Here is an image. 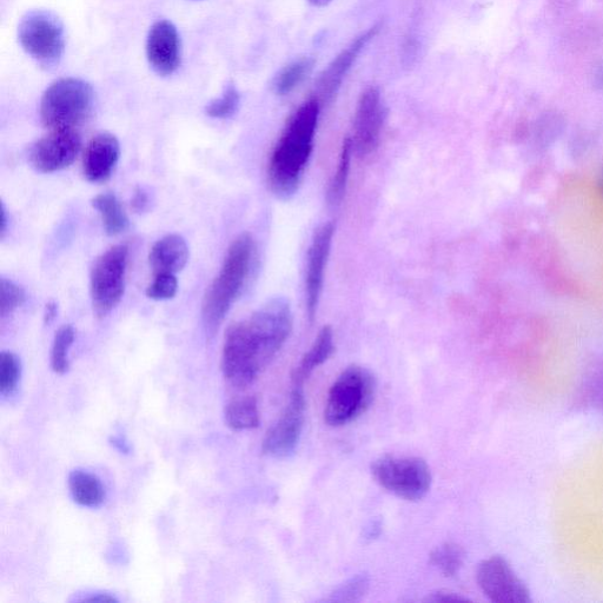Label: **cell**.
Instances as JSON below:
<instances>
[{
  "label": "cell",
  "mask_w": 603,
  "mask_h": 603,
  "mask_svg": "<svg viewBox=\"0 0 603 603\" xmlns=\"http://www.w3.org/2000/svg\"><path fill=\"white\" fill-rule=\"evenodd\" d=\"M293 311L283 297L268 301L248 318L231 324L225 334L222 371L237 388L250 386L287 342Z\"/></svg>",
  "instance_id": "6da1fadb"
},
{
  "label": "cell",
  "mask_w": 603,
  "mask_h": 603,
  "mask_svg": "<svg viewBox=\"0 0 603 603\" xmlns=\"http://www.w3.org/2000/svg\"><path fill=\"white\" fill-rule=\"evenodd\" d=\"M321 106L316 97L304 102L289 118L271 154L268 167L269 187L281 200H289L300 187L304 171L313 154Z\"/></svg>",
  "instance_id": "7a4b0ae2"
},
{
  "label": "cell",
  "mask_w": 603,
  "mask_h": 603,
  "mask_svg": "<svg viewBox=\"0 0 603 603\" xmlns=\"http://www.w3.org/2000/svg\"><path fill=\"white\" fill-rule=\"evenodd\" d=\"M255 254V243L244 233L231 243L227 256L214 282L207 290L202 304V317L209 333H215L225 316L240 297L250 275Z\"/></svg>",
  "instance_id": "3957f363"
},
{
  "label": "cell",
  "mask_w": 603,
  "mask_h": 603,
  "mask_svg": "<svg viewBox=\"0 0 603 603\" xmlns=\"http://www.w3.org/2000/svg\"><path fill=\"white\" fill-rule=\"evenodd\" d=\"M95 106L91 85L77 78H63L44 92L41 118L51 130H75L88 121Z\"/></svg>",
  "instance_id": "277c9868"
},
{
  "label": "cell",
  "mask_w": 603,
  "mask_h": 603,
  "mask_svg": "<svg viewBox=\"0 0 603 603\" xmlns=\"http://www.w3.org/2000/svg\"><path fill=\"white\" fill-rule=\"evenodd\" d=\"M375 393L376 380L368 369L347 368L329 390L324 420L331 427L346 426L367 412Z\"/></svg>",
  "instance_id": "5b68a950"
},
{
  "label": "cell",
  "mask_w": 603,
  "mask_h": 603,
  "mask_svg": "<svg viewBox=\"0 0 603 603\" xmlns=\"http://www.w3.org/2000/svg\"><path fill=\"white\" fill-rule=\"evenodd\" d=\"M371 475L382 488L407 501L426 498L433 482L427 462L420 457H380L371 465Z\"/></svg>",
  "instance_id": "8992f818"
},
{
  "label": "cell",
  "mask_w": 603,
  "mask_h": 603,
  "mask_svg": "<svg viewBox=\"0 0 603 603\" xmlns=\"http://www.w3.org/2000/svg\"><path fill=\"white\" fill-rule=\"evenodd\" d=\"M129 249L115 245L97 258L91 270L92 307L98 317H105L121 302L125 290Z\"/></svg>",
  "instance_id": "52a82bcc"
},
{
  "label": "cell",
  "mask_w": 603,
  "mask_h": 603,
  "mask_svg": "<svg viewBox=\"0 0 603 603\" xmlns=\"http://www.w3.org/2000/svg\"><path fill=\"white\" fill-rule=\"evenodd\" d=\"M19 43L39 64H58L65 49V35L61 21L49 11H31L18 28Z\"/></svg>",
  "instance_id": "ba28073f"
},
{
  "label": "cell",
  "mask_w": 603,
  "mask_h": 603,
  "mask_svg": "<svg viewBox=\"0 0 603 603\" xmlns=\"http://www.w3.org/2000/svg\"><path fill=\"white\" fill-rule=\"evenodd\" d=\"M306 407L304 386L293 384L288 406L264 437L263 454L275 459H287L296 452L303 432Z\"/></svg>",
  "instance_id": "9c48e42d"
},
{
  "label": "cell",
  "mask_w": 603,
  "mask_h": 603,
  "mask_svg": "<svg viewBox=\"0 0 603 603\" xmlns=\"http://www.w3.org/2000/svg\"><path fill=\"white\" fill-rule=\"evenodd\" d=\"M386 118L387 108L381 91L370 86L357 102L353 135L349 137L355 155L366 157L377 148Z\"/></svg>",
  "instance_id": "30bf717a"
},
{
  "label": "cell",
  "mask_w": 603,
  "mask_h": 603,
  "mask_svg": "<svg viewBox=\"0 0 603 603\" xmlns=\"http://www.w3.org/2000/svg\"><path fill=\"white\" fill-rule=\"evenodd\" d=\"M476 580L483 594L494 603H530L532 596L526 583L501 556L480 563Z\"/></svg>",
  "instance_id": "8fae6325"
},
{
  "label": "cell",
  "mask_w": 603,
  "mask_h": 603,
  "mask_svg": "<svg viewBox=\"0 0 603 603\" xmlns=\"http://www.w3.org/2000/svg\"><path fill=\"white\" fill-rule=\"evenodd\" d=\"M81 147V137L76 130H52L32 145L30 163L43 174L61 171L75 162Z\"/></svg>",
  "instance_id": "7c38bea8"
},
{
  "label": "cell",
  "mask_w": 603,
  "mask_h": 603,
  "mask_svg": "<svg viewBox=\"0 0 603 603\" xmlns=\"http://www.w3.org/2000/svg\"><path fill=\"white\" fill-rule=\"evenodd\" d=\"M335 224L328 222L321 225L314 233L308 249L306 277V306L310 321H314L318 304H320L327 264L333 247Z\"/></svg>",
  "instance_id": "4fadbf2b"
},
{
  "label": "cell",
  "mask_w": 603,
  "mask_h": 603,
  "mask_svg": "<svg viewBox=\"0 0 603 603\" xmlns=\"http://www.w3.org/2000/svg\"><path fill=\"white\" fill-rule=\"evenodd\" d=\"M382 29V24L371 26L366 32L361 33L355 41L351 42L346 49L342 50L337 55L333 62L328 65V68L318 77L314 97L322 104H328L333 101L337 92L341 89L344 78L347 77L353 65L359 59L362 51L366 46L379 35Z\"/></svg>",
  "instance_id": "5bb4252c"
},
{
  "label": "cell",
  "mask_w": 603,
  "mask_h": 603,
  "mask_svg": "<svg viewBox=\"0 0 603 603\" xmlns=\"http://www.w3.org/2000/svg\"><path fill=\"white\" fill-rule=\"evenodd\" d=\"M149 63L158 75L174 74L181 64V41L175 25L159 21L152 25L147 43Z\"/></svg>",
  "instance_id": "9a60e30c"
},
{
  "label": "cell",
  "mask_w": 603,
  "mask_h": 603,
  "mask_svg": "<svg viewBox=\"0 0 603 603\" xmlns=\"http://www.w3.org/2000/svg\"><path fill=\"white\" fill-rule=\"evenodd\" d=\"M119 156H121V145L116 136L103 132L92 138L86 147L83 159L86 180L91 183L108 181L115 171Z\"/></svg>",
  "instance_id": "2e32d148"
},
{
  "label": "cell",
  "mask_w": 603,
  "mask_h": 603,
  "mask_svg": "<svg viewBox=\"0 0 603 603\" xmlns=\"http://www.w3.org/2000/svg\"><path fill=\"white\" fill-rule=\"evenodd\" d=\"M189 261V247L180 235H168L155 243L149 256L150 267L157 274L180 273Z\"/></svg>",
  "instance_id": "e0dca14e"
},
{
  "label": "cell",
  "mask_w": 603,
  "mask_h": 603,
  "mask_svg": "<svg viewBox=\"0 0 603 603\" xmlns=\"http://www.w3.org/2000/svg\"><path fill=\"white\" fill-rule=\"evenodd\" d=\"M334 350L335 343L333 329L324 327L320 331V334L317 335L313 346H311L307 353L304 354L301 362L298 363V366L294 369L293 375H291V382L304 386V383H306L310 375L330 359Z\"/></svg>",
  "instance_id": "ac0fdd59"
},
{
  "label": "cell",
  "mask_w": 603,
  "mask_h": 603,
  "mask_svg": "<svg viewBox=\"0 0 603 603\" xmlns=\"http://www.w3.org/2000/svg\"><path fill=\"white\" fill-rule=\"evenodd\" d=\"M69 489L77 505L97 508L103 505L105 489L101 479L84 469H75L69 474Z\"/></svg>",
  "instance_id": "d6986e66"
},
{
  "label": "cell",
  "mask_w": 603,
  "mask_h": 603,
  "mask_svg": "<svg viewBox=\"0 0 603 603\" xmlns=\"http://www.w3.org/2000/svg\"><path fill=\"white\" fill-rule=\"evenodd\" d=\"M92 207L102 216L105 233L109 236H117L129 228V218L118 198L111 192L96 196L92 200Z\"/></svg>",
  "instance_id": "ffe728a7"
},
{
  "label": "cell",
  "mask_w": 603,
  "mask_h": 603,
  "mask_svg": "<svg viewBox=\"0 0 603 603\" xmlns=\"http://www.w3.org/2000/svg\"><path fill=\"white\" fill-rule=\"evenodd\" d=\"M225 423L235 432L251 430L260 426V409L255 397H243L231 401L225 408Z\"/></svg>",
  "instance_id": "44dd1931"
},
{
  "label": "cell",
  "mask_w": 603,
  "mask_h": 603,
  "mask_svg": "<svg viewBox=\"0 0 603 603\" xmlns=\"http://www.w3.org/2000/svg\"><path fill=\"white\" fill-rule=\"evenodd\" d=\"M315 66L313 58H301L282 69L273 81V90L278 96L289 95L311 75Z\"/></svg>",
  "instance_id": "7402d4cb"
},
{
  "label": "cell",
  "mask_w": 603,
  "mask_h": 603,
  "mask_svg": "<svg viewBox=\"0 0 603 603\" xmlns=\"http://www.w3.org/2000/svg\"><path fill=\"white\" fill-rule=\"evenodd\" d=\"M465 559L466 553L463 548L453 542L437 546L429 556L430 563L447 578H453L459 574Z\"/></svg>",
  "instance_id": "603a6c76"
},
{
  "label": "cell",
  "mask_w": 603,
  "mask_h": 603,
  "mask_svg": "<svg viewBox=\"0 0 603 603\" xmlns=\"http://www.w3.org/2000/svg\"><path fill=\"white\" fill-rule=\"evenodd\" d=\"M353 155L354 152L353 148H351L350 138L347 137L343 141L339 165H337L333 180L329 184L327 200L333 207L340 205L344 195H346L351 156Z\"/></svg>",
  "instance_id": "cb8c5ba5"
},
{
  "label": "cell",
  "mask_w": 603,
  "mask_h": 603,
  "mask_svg": "<svg viewBox=\"0 0 603 603\" xmlns=\"http://www.w3.org/2000/svg\"><path fill=\"white\" fill-rule=\"evenodd\" d=\"M75 341V329L63 326L56 333L51 349V368L57 374H65L69 370V350Z\"/></svg>",
  "instance_id": "d4e9b609"
},
{
  "label": "cell",
  "mask_w": 603,
  "mask_h": 603,
  "mask_svg": "<svg viewBox=\"0 0 603 603\" xmlns=\"http://www.w3.org/2000/svg\"><path fill=\"white\" fill-rule=\"evenodd\" d=\"M581 389L582 400L587 406L603 413V361L588 370Z\"/></svg>",
  "instance_id": "484cf974"
},
{
  "label": "cell",
  "mask_w": 603,
  "mask_h": 603,
  "mask_svg": "<svg viewBox=\"0 0 603 603\" xmlns=\"http://www.w3.org/2000/svg\"><path fill=\"white\" fill-rule=\"evenodd\" d=\"M22 375V363L16 354L3 351L0 354V394L8 396L16 392Z\"/></svg>",
  "instance_id": "4316f807"
},
{
  "label": "cell",
  "mask_w": 603,
  "mask_h": 603,
  "mask_svg": "<svg viewBox=\"0 0 603 603\" xmlns=\"http://www.w3.org/2000/svg\"><path fill=\"white\" fill-rule=\"evenodd\" d=\"M370 578L366 573L356 574L330 594L329 602H360L369 591Z\"/></svg>",
  "instance_id": "83f0119b"
},
{
  "label": "cell",
  "mask_w": 603,
  "mask_h": 603,
  "mask_svg": "<svg viewBox=\"0 0 603 603\" xmlns=\"http://www.w3.org/2000/svg\"><path fill=\"white\" fill-rule=\"evenodd\" d=\"M241 95L235 88V85L230 84L225 88L223 95L215 99L207 106V115L212 118H229L236 114L240 108Z\"/></svg>",
  "instance_id": "f1b7e54d"
},
{
  "label": "cell",
  "mask_w": 603,
  "mask_h": 603,
  "mask_svg": "<svg viewBox=\"0 0 603 603\" xmlns=\"http://www.w3.org/2000/svg\"><path fill=\"white\" fill-rule=\"evenodd\" d=\"M26 301L25 290L17 283L2 278L0 280V315L9 316L21 308Z\"/></svg>",
  "instance_id": "f546056e"
},
{
  "label": "cell",
  "mask_w": 603,
  "mask_h": 603,
  "mask_svg": "<svg viewBox=\"0 0 603 603\" xmlns=\"http://www.w3.org/2000/svg\"><path fill=\"white\" fill-rule=\"evenodd\" d=\"M178 282L174 274H157L147 289V296L154 301H168L177 294Z\"/></svg>",
  "instance_id": "4dcf8cb0"
},
{
  "label": "cell",
  "mask_w": 603,
  "mask_h": 603,
  "mask_svg": "<svg viewBox=\"0 0 603 603\" xmlns=\"http://www.w3.org/2000/svg\"><path fill=\"white\" fill-rule=\"evenodd\" d=\"M562 122L556 116H546L536 127L535 142L539 148L546 149L554 143L555 139L561 134Z\"/></svg>",
  "instance_id": "1f68e13d"
},
{
  "label": "cell",
  "mask_w": 603,
  "mask_h": 603,
  "mask_svg": "<svg viewBox=\"0 0 603 603\" xmlns=\"http://www.w3.org/2000/svg\"><path fill=\"white\" fill-rule=\"evenodd\" d=\"M426 601L433 602V603H450V602L467 601V599L462 598V596L457 595L453 592L440 591V592H436V593H433L432 595L428 596Z\"/></svg>",
  "instance_id": "d6a6232c"
},
{
  "label": "cell",
  "mask_w": 603,
  "mask_h": 603,
  "mask_svg": "<svg viewBox=\"0 0 603 603\" xmlns=\"http://www.w3.org/2000/svg\"><path fill=\"white\" fill-rule=\"evenodd\" d=\"M382 533V523L379 520L371 521L369 525L364 529V539L373 541Z\"/></svg>",
  "instance_id": "836d02e7"
},
{
  "label": "cell",
  "mask_w": 603,
  "mask_h": 603,
  "mask_svg": "<svg viewBox=\"0 0 603 603\" xmlns=\"http://www.w3.org/2000/svg\"><path fill=\"white\" fill-rule=\"evenodd\" d=\"M149 204L147 192L143 189H138L134 196V200H132V207L138 212L144 211L147 209Z\"/></svg>",
  "instance_id": "e575fe53"
},
{
  "label": "cell",
  "mask_w": 603,
  "mask_h": 603,
  "mask_svg": "<svg viewBox=\"0 0 603 603\" xmlns=\"http://www.w3.org/2000/svg\"><path fill=\"white\" fill-rule=\"evenodd\" d=\"M82 602H91V603H114V602H118V600L115 598V596H112L110 594H106V593H96V594H89L88 596H84L83 599L79 600Z\"/></svg>",
  "instance_id": "d590c367"
},
{
  "label": "cell",
  "mask_w": 603,
  "mask_h": 603,
  "mask_svg": "<svg viewBox=\"0 0 603 603\" xmlns=\"http://www.w3.org/2000/svg\"><path fill=\"white\" fill-rule=\"evenodd\" d=\"M58 314V306L56 302H50L46 304L45 313H44V321L46 324H51L55 321V318Z\"/></svg>",
  "instance_id": "8d00e7d4"
},
{
  "label": "cell",
  "mask_w": 603,
  "mask_h": 603,
  "mask_svg": "<svg viewBox=\"0 0 603 603\" xmlns=\"http://www.w3.org/2000/svg\"><path fill=\"white\" fill-rule=\"evenodd\" d=\"M6 229H8V216H6L5 205L2 204V220H0V233H2V236L6 233Z\"/></svg>",
  "instance_id": "74e56055"
},
{
  "label": "cell",
  "mask_w": 603,
  "mask_h": 603,
  "mask_svg": "<svg viewBox=\"0 0 603 603\" xmlns=\"http://www.w3.org/2000/svg\"><path fill=\"white\" fill-rule=\"evenodd\" d=\"M595 85L598 86L599 89L603 90V64L600 66L598 71H596Z\"/></svg>",
  "instance_id": "f35d334b"
},
{
  "label": "cell",
  "mask_w": 603,
  "mask_h": 603,
  "mask_svg": "<svg viewBox=\"0 0 603 603\" xmlns=\"http://www.w3.org/2000/svg\"><path fill=\"white\" fill-rule=\"evenodd\" d=\"M330 2L331 0H309V3L316 6V8H324V6H327Z\"/></svg>",
  "instance_id": "ab89813d"
},
{
  "label": "cell",
  "mask_w": 603,
  "mask_h": 603,
  "mask_svg": "<svg viewBox=\"0 0 603 603\" xmlns=\"http://www.w3.org/2000/svg\"><path fill=\"white\" fill-rule=\"evenodd\" d=\"M598 189L600 191V194L603 196V163L601 165V169H600L599 177H598Z\"/></svg>",
  "instance_id": "60d3db41"
}]
</instances>
